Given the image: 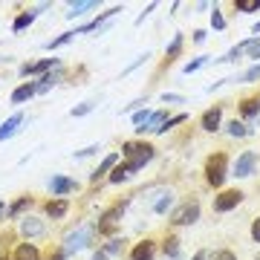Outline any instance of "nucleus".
Instances as JSON below:
<instances>
[{
    "label": "nucleus",
    "instance_id": "f257e3e1",
    "mask_svg": "<svg viewBox=\"0 0 260 260\" xmlns=\"http://www.w3.org/2000/svg\"><path fill=\"white\" fill-rule=\"evenodd\" d=\"M121 156H124V165H127L130 174H136V171H142L150 159L156 156V148L148 145V142H127L121 148Z\"/></svg>",
    "mask_w": 260,
    "mask_h": 260
},
{
    "label": "nucleus",
    "instance_id": "f03ea898",
    "mask_svg": "<svg viewBox=\"0 0 260 260\" xmlns=\"http://www.w3.org/2000/svg\"><path fill=\"white\" fill-rule=\"evenodd\" d=\"M229 171V159H225V153H214V156H208V162H205V179H208V185L220 188L225 182V174Z\"/></svg>",
    "mask_w": 260,
    "mask_h": 260
},
{
    "label": "nucleus",
    "instance_id": "7ed1b4c3",
    "mask_svg": "<svg viewBox=\"0 0 260 260\" xmlns=\"http://www.w3.org/2000/svg\"><path fill=\"white\" fill-rule=\"evenodd\" d=\"M93 225H78L75 232H70L64 237V246H61V251H64L67 257L70 254H75V251H81V249H87V243H90V237H93Z\"/></svg>",
    "mask_w": 260,
    "mask_h": 260
},
{
    "label": "nucleus",
    "instance_id": "20e7f679",
    "mask_svg": "<svg viewBox=\"0 0 260 260\" xmlns=\"http://www.w3.org/2000/svg\"><path fill=\"white\" fill-rule=\"evenodd\" d=\"M200 220V203L197 200H188V203H182L177 208V211L171 214V223L174 225H191Z\"/></svg>",
    "mask_w": 260,
    "mask_h": 260
},
{
    "label": "nucleus",
    "instance_id": "39448f33",
    "mask_svg": "<svg viewBox=\"0 0 260 260\" xmlns=\"http://www.w3.org/2000/svg\"><path fill=\"white\" fill-rule=\"evenodd\" d=\"M121 214H124V203L113 205L110 211L102 214V220H99V225H95V232L99 234H113L116 232V225H119V220H121Z\"/></svg>",
    "mask_w": 260,
    "mask_h": 260
},
{
    "label": "nucleus",
    "instance_id": "423d86ee",
    "mask_svg": "<svg viewBox=\"0 0 260 260\" xmlns=\"http://www.w3.org/2000/svg\"><path fill=\"white\" fill-rule=\"evenodd\" d=\"M254 168H257V153H254V150H246V153H240V156H237L232 174L237 179H246V177H251V174H254Z\"/></svg>",
    "mask_w": 260,
    "mask_h": 260
},
{
    "label": "nucleus",
    "instance_id": "0eeeda50",
    "mask_svg": "<svg viewBox=\"0 0 260 260\" xmlns=\"http://www.w3.org/2000/svg\"><path fill=\"white\" fill-rule=\"evenodd\" d=\"M240 200H243V191H237V188L223 191L220 197H214V211H220V214L232 211V208H237V205H240Z\"/></svg>",
    "mask_w": 260,
    "mask_h": 260
},
{
    "label": "nucleus",
    "instance_id": "6e6552de",
    "mask_svg": "<svg viewBox=\"0 0 260 260\" xmlns=\"http://www.w3.org/2000/svg\"><path fill=\"white\" fill-rule=\"evenodd\" d=\"M23 121H26V116H23V113H12L9 119L3 121V124H0V142H6V139H12V136H15V133H18L20 130V124H23Z\"/></svg>",
    "mask_w": 260,
    "mask_h": 260
},
{
    "label": "nucleus",
    "instance_id": "1a4fd4ad",
    "mask_svg": "<svg viewBox=\"0 0 260 260\" xmlns=\"http://www.w3.org/2000/svg\"><path fill=\"white\" fill-rule=\"evenodd\" d=\"M44 232H47V225H44L41 217H23V220H20V234L29 237V240H32V237H41Z\"/></svg>",
    "mask_w": 260,
    "mask_h": 260
},
{
    "label": "nucleus",
    "instance_id": "9d476101",
    "mask_svg": "<svg viewBox=\"0 0 260 260\" xmlns=\"http://www.w3.org/2000/svg\"><path fill=\"white\" fill-rule=\"evenodd\" d=\"M156 257V243L153 240H142L133 246V251H130V260H153Z\"/></svg>",
    "mask_w": 260,
    "mask_h": 260
},
{
    "label": "nucleus",
    "instance_id": "9b49d317",
    "mask_svg": "<svg viewBox=\"0 0 260 260\" xmlns=\"http://www.w3.org/2000/svg\"><path fill=\"white\" fill-rule=\"evenodd\" d=\"M220 121H223V107H211V110L203 113V119H200V127L214 133V130L220 127Z\"/></svg>",
    "mask_w": 260,
    "mask_h": 260
},
{
    "label": "nucleus",
    "instance_id": "f8f14e48",
    "mask_svg": "<svg viewBox=\"0 0 260 260\" xmlns=\"http://www.w3.org/2000/svg\"><path fill=\"white\" fill-rule=\"evenodd\" d=\"M52 67H58V58H41L35 64L20 67V75H41V73H47V70H52Z\"/></svg>",
    "mask_w": 260,
    "mask_h": 260
},
{
    "label": "nucleus",
    "instance_id": "ddd939ff",
    "mask_svg": "<svg viewBox=\"0 0 260 260\" xmlns=\"http://www.w3.org/2000/svg\"><path fill=\"white\" fill-rule=\"evenodd\" d=\"M75 188H78V182L70 179V177H52L49 179V191L55 197H64V194H70V191H75Z\"/></svg>",
    "mask_w": 260,
    "mask_h": 260
},
{
    "label": "nucleus",
    "instance_id": "4468645a",
    "mask_svg": "<svg viewBox=\"0 0 260 260\" xmlns=\"http://www.w3.org/2000/svg\"><path fill=\"white\" fill-rule=\"evenodd\" d=\"M165 121H168L165 110H153V116L148 119V124H145V127H136V130H139V133H159V127H162Z\"/></svg>",
    "mask_w": 260,
    "mask_h": 260
},
{
    "label": "nucleus",
    "instance_id": "2eb2a0df",
    "mask_svg": "<svg viewBox=\"0 0 260 260\" xmlns=\"http://www.w3.org/2000/svg\"><path fill=\"white\" fill-rule=\"evenodd\" d=\"M32 95H38V87H35V84H29V81L20 84L18 90L12 93V104H23V102H29Z\"/></svg>",
    "mask_w": 260,
    "mask_h": 260
},
{
    "label": "nucleus",
    "instance_id": "dca6fc26",
    "mask_svg": "<svg viewBox=\"0 0 260 260\" xmlns=\"http://www.w3.org/2000/svg\"><path fill=\"white\" fill-rule=\"evenodd\" d=\"M67 211H70V203H67L64 197H58V200H49L47 203V214L52 217V220H61Z\"/></svg>",
    "mask_w": 260,
    "mask_h": 260
},
{
    "label": "nucleus",
    "instance_id": "f3484780",
    "mask_svg": "<svg viewBox=\"0 0 260 260\" xmlns=\"http://www.w3.org/2000/svg\"><path fill=\"white\" fill-rule=\"evenodd\" d=\"M15 260H41V251L35 243H20L15 249Z\"/></svg>",
    "mask_w": 260,
    "mask_h": 260
},
{
    "label": "nucleus",
    "instance_id": "a211bd4d",
    "mask_svg": "<svg viewBox=\"0 0 260 260\" xmlns=\"http://www.w3.org/2000/svg\"><path fill=\"white\" fill-rule=\"evenodd\" d=\"M116 165H119V153H110V156H104V162H102V165H99V168L93 171V177H90V179L95 182V179H99V177H104V174H107V171H113Z\"/></svg>",
    "mask_w": 260,
    "mask_h": 260
},
{
    "label": "nucleus",
    "instance_id": "6ab92c4d",
    "mask_svg": "<svg viewBox=\"0 0 260 260\" xmlns=\"http://www.w3.org/2000/svg\"><path fill=\"white\" fill-rule=\"evenodd\" d=\"M90 9H99V3L95 0H78V3H70V12H67V18H78V15H84V12H90Z\"/></svg>",
    "mask_w": 260,
    "mask_h": 260
},
{
    "label": "nucleus",
    "instance_id": "aec40b11",
    "mask_svg": "<svg viewBox=\"0 0 260 260\" xmlns=\"http://www.w3.org/2000/svg\"><path fill=\"white\" fill-rule=\"evenodd\" d=\"M240 113L246 116V119L257 121V116H260V99H246V102L240 104Z\"/></svg>",
    "mask_w": 260,
    "mask_h": 260
},
{
    "label": "nucleus",
    "instance_id": "412c9836",
    "mask_svg": "<svg viewBox=\"0 0 260 260\" xmlns=\"http://www.w3.org/2000/svg\"><path fill=\"white\" fill-rule=\"evenodd\" d=\"M251 44H254V38H249V41H243V44H237V47H234V49H229V52H225V55L220 58V61H237V58H240L243 52H246V49L251 47Z\"/></svg>",
    "mask_w": 260,
    "mask_h": 260
},
{
    "label": "nucleus",
    "instance_id": "4be33fe9",
    "mask_svg": "<svg viewBox=\"0 0 260 260\" xmlns=\"http://www.w3.org/2000/svg\"><path fill=\"white\" fill-rule=\"evenodd\" d=\"M32 20H35V12H32V9H29V12H20L18 18H15V23H12V32H20V29H26Z\"/></svg>",
    "mask_w": 260,
    "mask_h": 260
},
{
    "label": "nucleus",
    "instance_id": "5701e85b",
    "mask_svg": "<svg viewBox=\"0 0 260 260\" xmlns=\"http://www.w3.org/2000/svg\"><path fill=\"white\" fill-rule=\"evenodd\" d=\"M127 177H130V171H127V165L121 162V165H116V168H113V174H110V182H113V185H119V182H124Z\"/></svg>",
    "mask_w": 260,
    "mask_h": 260
},
{
    "label": "nucleus",
    "instance_id": "b1692460",
    "mask_svg": "<svg viewBox=\"0 0 260 260\" xmlns=\"http://www.w3.org/2000/svg\"><path fill=\"white\" fill-rule=\"evenodd\" d=\"M73 38H75V29H70V32H64V35H58L55 41H49L47 49H58V47H64V44H70Z\"/></svg>",
    "mask_w": 260,
    "mask_h": 260
},
{
    "label": "nucleus",
    "instance_id": "393cba45",
    "mask_svg": "<svg viewBox=\"0 0 260 260\" xmlns=\"http://www.w3.org/2000/svg\"><path fill=\"white\" fill-rule=\"evenodd\" d=\"M205 64H208V55H200V58H194V61H188V64L182 67V73L191 75V73H197V70H200V67H205Z\"/></svg>",
    "mask_w": 260,
    "mask_h": 260
},
{
    "label": "nucleus",
    "instance_id": "a878e982",
    "mask_svg": "<svg viewBox=\"0 0 260 260\" xmlns=\"http://www.w3.org/2000/svg\"><path fill=\"white\" fill-rule=\"evenodd\" d=\"M234 9L237 12H260V0H237Z\"/></svg>",
    "mask_w": 260,
    "mask_h": 260
},
{
    "label": "nucleus",
    "instance_id": "bb28decb",
    "mask_svg": "<svg viewBox=\"0 0 260 260\" xmlns=\"http://www.w3.org/2000/svg\"><path fill=\"white\" fill-rule=\"evenodd\" d=\"M150 116H153V110H150V107H145V110H136V113H133V124H136V127H145Z\"/></svg>",
    "mask_w": 260,
    "mask_h": 260
},
{
    "label": "nucleus",
    "instance_id": "cd10ccee",
    "mask_svg": "<svg viewBox=\"0 0 260 260\" xmlns=\"http://www.w3.org/2000/svg\"><path fill=\"white\" fill-rule=\"evenodd\" d=\"M29 205H32V197H20L18 203H15V205H12V208H9V217H18L20 211H26Z\"/></svg>",
    "mask_w": 260,
    "mask_h": 260
},
{
    "label": "nucleus",
    "instance_id": "c85d7f7f",
    "mask_svg": "<svg viewBox=\"0 0 260 260\" xmlns=\"http://www.w3.org/2000/svg\"><path fill=\"white\" fill-rule=\"evenodd\" d=\"M93 107H95V102H81L78 107H73V110H70V116H73V119H81V116H87Z\"/></svg>",
    "mask_w": 260,
    "mask_h": 260
},
{
    "label": "nucleus",
    "instance_id": "c756f323",
    "mask_svg": "<svg viewBox=\"0 0 260 260\" xmlns=\"http://www.w3.org/2000/svg\"><path fill=\"white\" fill-rule=\"evenodd\" d=\"M55 81H58V75H41V81L35 84V87H38V93H47V90H49V87H52Z\"/></svg>",
    "mask_w": 260,
    "mask_h": 260
},
{
    "label": "nucleus",
    "instance_id": "7c9ffc66",
    "mask_svg": "<svg viewBox=\"0 0 260 260\" xmlns=\"http://www.w3.org/2000/svg\"><path fill=\"white\" fill-rule=\"evenodd\" d=\"M188 116L185 113H179V116H171V119L165 121V124H162V127H159V133H165V130H171V127H177V124H182V121H185Z\"/></svg>",
    "mask_w": 260,
    "mask_h": 260
},
{
    "label": "nucleus",
    "instance_id": "2f4dec72",
    "mask_svg": "<svg viewBox=\"0 0 260 260\" xmlns=\"http://www.w3.org/2000/svg\"><path fill=\"white\" fill-rule=\"evenodd\" d=\"M246 133H249V127H246L243 121H237V119H234L232 124H229V136H246Z\"/></svg>",
    "mask_w": 260,
    "mask_h": 260
},
{
    "label": "nucleus",
    "instance_id": "473e14b6",
    "mask_svg": "<svg viewBox=\"0 0 260 260\" xmlns=\"http://www.w3.org/2000/svg\"><path fill=\"white\" fill-rule=\"evenodd\" d=\"M165 254H168V257H177V254H179V240H177V237H168V240H165Z\"/></svg>",
    "mask_w": 260,
    "mask_h": 260
},
{
    "label": "nucleus",
    "instance_id": "72a5a7b5",
    "mask_svg": "<svg viewBox=\"0 0 260 260\" xmlns=\"http://www.w3.org/2000/svg\"><path fill=\"white\" fill-rule=\"evenodd\" d=\"M93 153H99V145H87V148L75 150L73 156H75V159H87V156H93Z\"/></svg>",
    "mask_w": 260,
    "mask_h": 260
},
{
    "label": "nucleus",
    "instance_id": "f704fd0d",
    "mask_svg": "<svg viewBox=\"0 0 260 260\" xmlns=\"http://www.w3.org/2000/svg\"><path fill=\"white\" fill-rule=\"evenodd\" d=\"M119 251H121V240H119V237H113V240L104 246V254H107V257H110V254H119Z\"/></svg>",
    "mask_w": 260,
    "mask_h": 260
},
{
    "label": "nucleus",
    "instance_id": "c9c22d12",
    "mask_svg": "<svg viewBox=\"0 0 260 260\" xmlns=\"http://www.w3.org/2000/svg\"><path fill=\"white\" fill-rule=\"evenodd\" d=\"M182 49V35H174V41H171V47H168V58H174Z\"/></svg>",
    "mask_w": 260,
    "mask_h": 260
},
{
    "label": "nucleus",
    "instance_id": "e433bc0d",
    "mask_svg": "<svg viewBox=\"0 0 260 260\" xmlns=\"http://www.w3.org/2000/svg\"><path fill=\"white\" fill-rule=\"evenodd\" d=\"M171 203H174V197H171V194H165V197H162V200L156 203V214H165L168 208H171Z\"/></svg>",
    "mask_w": 260,
    "mask_h": 260
},
{
    "label": "nucleus",
    "instance_id": "4c0bfd02",
    "mask_svg": "<svg viewBox=\"0 0 260 260\" xmlns=\"http://www.w3.org/2000/svg\"><path fill=\"white\" fill-rule=\"evenodd\" d=\"M162 102H165V104H182V102H185V95H177V93H162Z\"/></svg>",
    "mask_w": 260,
    "mask_h": 260
},
{
    "label": "nucleus",
    "instance_id": "58836bf2",
    "mask_svg": "<svg viewBox=\"0 0 260 260\" xmlns=\"http://www.w3.org/2000/svg\"><path fill=\"white\" fill-rule=\"evenodd\" d=\"M211 260H237V257H234V251L220 249V251H214V254H211Z\"/></svg>",
    "mask_w": 260,
    "mask_h": 260
},
{
    "label": "nucleus",
    "instance_id": "ea45409f",
    "mask_svg": "<svg viewBox=\"0 0 260 260\" xmlns=\"http://www.w3.org/2000/svg\"><path fill=\"white\" fill-rule=\"evenodd\" d=\"M211 26H214V29H225V20H223V15H220L217 9L211 12Z\"/></svg>",
    "mask_w": 260,
    "mask_h": 260
},
{
    "label": "nucleus",
    "instance_id": "a19ab883",
    "mask_svg": "<svg viewBox=\"0 0 260 260\" xmlns=\"http://www.w3.org/2000/svg\"><path fill=\"white\" fill-rule=\"evenodd\" d=\"M251 240L260 243V217L254 220V223H251Z\"/></svg>",
    "mask_w": 260,
    "mask_h": 260
},
{
    "label": "nucleus",
    "instance_id": "79ce46f5",
    "mask_svg": "<svg viewBox=\"0 0 260 260\" xmlns=\"http://www.w3.org/2000/svg\"><path fill=\"white\" fill-rule=\"evenodd\" d=\"M249 58H260V38H254V44L249 47Z\"/></svg>",
    "mask_w": 260,
    "mask_h": 260
},
{
    "label": "nucleus",
    "instance_id": "37998d69",
    "mask_svg": "<svg viewBox=\"0 0 260 260\" xmlns=\"http://www.w3.org/2000/svg\"><path fill=\"white\" fill-rule=\"evenodd\" d=\"M142 104H148V102H145V99H136V102H133V104H127V107H124V113L136 110V107H142Z\"/></svg>",
    "mask_w": 260,
    "mask_h": 260
},
{
    "label": "nucleus",
    "instance_id": "c03bdc74",
    "mask_svg": "<svg viewBox=\"0 0 260 260\" xmlns=\"http://www.w3.org/2000/svg\"><path fill=\"white\" fill-rule=\"evenodd\" d=\"M194 41H197V44H203V41H205V32H203V29H197V32H194Z\"/></svg>",
    "mask_w": 260,
    "mask_h": 260
},
{
    "label": "nucleus",
    "instance_id": "a18cd8bd",
    "mask_svg": "<svg viewBox=\"0 0 260 260\" xmlns=\"http://www.w3.org/2000/svg\"><path fill=\"white\" fill-rule=\"evenodd\" d=\"M49 260H67L64 251H55V254H49Z\"/></svg>",
    "mask_w": 260,
    "mask_h": 260
},
{
    "label": "nucleus",
    "instance_id": "49530a36",
    "mask_svg": "<svg viewBox=\"0 0 260 260\" xmlns=\"http://www.w3.org/2000/svg\"><path fill=\"white\" fill-rule=\"evenodd\" d=\"M93 260H107V254H104V249H99V251H95V254H93Z\"/></svg>",
    "mask_w": 260,
    "mask_h": 260
},
{
    "label": "nucleus",
    "instance_id": "de8ad7c7",
    "mask_svg": "<svg viewBox=\"0 0 260 260\" xmlns=\"http://www.w3.org/2000/svg\"><path fill=\"white\" fill-rule=\"evenodd\" d=\"M194 260H208V251H197Z\"/></svg>",
    "mask_w": 260,
    "mask_h": 260
},
{
    "label": "nucleus",
    "instance_id": "09e8293b",
    "mask_svg": "<svg viewBox=\"0 0 260 260\" xmlns=\"http://www.w3.org/2000/svg\"><path fill=\"white\" fill-rule=\"evenodd\" d=\"M251 32H254V35H260V20L254 23V29H251Z\"/></svg>",
    "mask_w": 260,
    "mask_h": 260
},
{
    "label": "nucleus",
    "instance_id": "8fccbe9b",
    "mask_svg": "<svg viewBox=\"0 0 260 260\" xmlns=\"http://www.w3.org/2000/svg\"><path fill=\"white\" fill-rule=\"evenodd\" d=\"M0 211H3V203H0Z\"/></svg>",
    "mask_w": 260,
    "mask_h": 260
},
{
    "label": "nucleus",
    "instance_id": "3c124183",
    "mask_svg": "<svg viewBox=\"0 0 260 260\" xmlns=\"http://www.w3.org/2000/svg\"><path fill=\"white\" fill-rule=\"evenodd\" d=\"M257 260H260V257H257Z\"/></svg>",
    "mask_w": 260,
    "mask_h": 260
}]
</instances>
